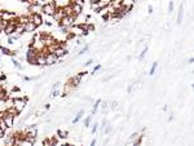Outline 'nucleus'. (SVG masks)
Listing matches in <instances>:
<instances>
[{
    "instance_id": "1",
    "label": "nucleus",
    "mask_w": 194,
    "mask_h": 146,
    "mask_svg": "<svg viewBox=\"0 0 194 146\" xmlns=\"http://www.w3.org/2000/svg\"><path fill=\"white\" fill-rule=\"evenodd\" d=\"M38 52H39V51L34 49V48H28V49H27V53H26V61H27L30 65H34V66H36V56H38Z\"/></svg>"
},
{
    "instance_id": "2",
    "label": "nucleus",
    "mask_w": 194,
    "mask_h": 146,
    "mask_svg": "<svg viewBox=\"0 0 194 146\" xmlns=\"http://www.w3.org/2000/svg\"><path fill=\"white\" fill-rule=\"evenodd\" d=\"M26 104H27V98H14L12 106L16 109V111H17L18 114H21V112L23 111V109L26 107Z\"/></svg>"
},
{
    "instance_id": "3",
    "label": "nucleus",
    "mask_w": 194,
    "mask_h": 146,
    "mask_svg": "<svg viewBox=\"0 0 194 146\" xmlns=\"http://www.w3.org/2000/svg\"><path fill=\"white\" fill-rule=\"evenodd\" d=\"M75 20L76 18L74 16H64L61 18V21L58 22V26H66V27H71L73 25H75Z\"/></svg>"
},
{
    "instance_id": "4",
    "label": "nucleus",
    "mask_w": 194,
    "mask_h": 146,
    "mask_svg": "<svg viewBox=\"0 0 194 146\" xmlns=\"http://www.w3.org/2000/svg\"><path fill=\"white\" fill-rule=\"evenodd\" d=\"M28 21L34 23L36 27H39V26L43 25V17L39 13H30L28 14Z\"/></svg>"
},
{
    "instance_id": "5",
    "label": "nucleus",
    "mask_w": 194,
    "mask_h": 146,
    "mask_svg": "<svg viewBox=\"0 0 194 146\" xmlns=\"http://www.w3.org/2000/svg\"><path fill=\"white\" fill-rule=\"evenodd\" d=\"M85 74H88L87 71H82V73L75 74L74 76H71V78H70V80H71V83H73V85H74V88H75V89L79 87V84L82 83V79H83V76H84Z\"/></svg>"
},
{
    "instance_id": "6",
    "label": "nucleus",
    "mask_w": 194,
    "mask_h": 146,
    "mask_svg": "<svg viewBox=\"0 0 194 146\" xmlns=\"http://www.w3.org/2000/svg\"><path fill=\"white\" fill-rule=\"evenodd\" d=\"M74 91H75V88H74V85H73V83H71V80L69 79L68 82L65 83V87H64V91H62L61 96H62V97H66V96L71 94Z\"/></svg>"
},
{
    "instance_id": "7",
    "label": "nucleus",
    "mask_w": 194,
    "mask_h": 146,
    "mask_svg": "<svg viewBox=\"0 0 194 146\" xmlns=\"http://www.w3.org/2000/svg\"><path fill=\"white\" fill-rule=\"evenodd\" d=\"M56 8V4H44V5H42V12H44V14H47V16H53Z\"/></svg>"
},
{
    "instance_id": "8",
    "label": "nucleus",
    "mask_w": 194,
    "mask_h": 146,
    "mask_svg": "<svg viewBox=\"0 0 194 146\" xmlns=\"http://www.w3.org/2000/svg\"><path fill=\"white\" fill-rule=\"evenodd\" d=\"M71 9H73V16L76 18V17H79V16L82 14L83 5H80V4H76V3H74V1H71Z\"/></svg>"
},
{
    "instance_id": "9",
    "label": "nucleus",
    "mask_w": 194,
    "mask_h": 146,
    "mask_svg": "<svg viewBox=\"0 0 194 146\" xmlns=\"http://www.w3.org/2000/svg\"><path fill=\"white\" fill-rule=\"evenodd\" d=\"M58 61H60V58H57V57L54 56V53H48L47 56H45V66H52V65L57 63Z\"/></svg>"
},
{
    "instance_id": "10",
    "label": "nucleus",
    "mask_w": 194,
    "mask_h": 146,
    "mask_svg": "<svg viewBox=\"0 0 194 146\" xmlns=\"http://www.w3.org/2000/svg\"><path fill=\"white\" fill-rule=\"evenodd\" d=\"M14 140H16V137H14L13 133H9V135L4 136V138H3L4 146H13L14 145Z\"/></svg>"
},
{
    "instance_id": "11",
    "label": "nucleus",
    "mask_w": 194,
    "mask_h": 146,
    "mask_svg": "<svg viewBox=\"0 0 194 146\" xmlns=\"http://www.w3.org/2000/svg\"><path fill=\"white\" fill-rule=\"evenodd\" d=\"M60 85H61V82H57L56 84H53V87H52V91H51V98H56L57 96L60 94Z\"/></svg>"
},
{
    "instance_id": "12",
    "label": "nucleus",
    "mask_w": 194,
    "mask_h": 146,
    "mask_svg": "<svg viewBox=\"0 0 194 146\" xmlns=\"http://www.w3.org/2000/svg\"><path fill=\"white\" fill-rule=\"evenodd\" d=\"M53 53H54V56H56L57 58L61 59V58H64V57L66 56V54H68V51H66V48H61V47H58V48L56 49V51L53 52Z\"/></svg>"
},
{
    "instance_id": "13",
    "label": "nucleus",
    "mask_w": 194,
    "mask_h": 146,
    "mask_svg": "<svg viewBox=\"0 0 194 146\" xmlns=\"http://www.w3.org/2000/svg\"><path fill=\"white\" fill-rule=\"evenodd\" d=\"M16 17V14L13 13V12H9V11H3L1 12V20H4V21H11L12 18H14Z\"/></svg>"
},
{
    "instance_id": "14",
    "label": "nucleus",
    "mask_w": 194,
    "mask_h": 146,
    "mask_svg": "<svg viewBox=\"0 0 194 146\" xmlns=\"http://www.w3.org/2000/svg\"><path fill=\"white\" fill-rule=\"evenodd\" d=\"M3 120L5 122V124H7V127H8V128H12V127H13V124H14V116L7 112V115L4 116Z\"/></svg>"
},
{
    "instance_id": "15",
    "label": "nucleus",
    "mask_w": 194,
    "mask_h": 146,
    "mask_svg": "<svg viewBox=\"0 0 194 146\" xmlns=\"http://www.w3.org/2000/svg\"><path fill=\"white\" fill-rule=\"evenodd\" d=\"M70 32L74 35H83V32H84V30H83L82 27L79 25H73L70 27Z\"/></svg>"
},
{
    "instance_id": "16",
    "label": "nucleus",
    "mask_w": 194,
    "mask_h": 146,
    "mask_svg": "<svg viewBox=\"0 0 194 146\" xmlns=\"http://www.w3.org/2000/svg\"><path fill=\"white\" fill-rule=\"evenodd\" d=\"M23 28H25V32L32 34V32H35V30H36V26H35L32 22H27L25 26H23Z\"/></svg>"
},
{
    "instance_id": "17",
    "label": "nucleus",
    "mask_w": 194,
    "mask_h": 146,
    "mask_svg": "<svg viewBox=\"0 0 194 146\" xmlns=\"http://www.w3.org/2000/svg\"><path fill=\"white\" fill-rule=\"evenodd\" d=\"M64 16H65V14H64V12H62V8H56V12H54V14L52 16V17H53L57 22H60V21H61V18L64 17Z\"/></svg>"
},
{
    "instance_id": "18",
    "label": "nucleus",
    "mask_w": 194,
    "mask_h": 146,
    "mask_svg": "<svg viewBox=\"0 0 194 146\" xmlns=\"http://www.w3.org/2000/svg\"><path fill=\"white\" fill-rule=\"evenodd\" d=\"M14 27H16V26L8 22V26H7L5 30H4V34H5L7 36H12V35L14 34Z\"/></svg>"
},
{
    "instance_id": "19",
    "label": "nucleus",
    "mask_w": 194,
    "mask_h": 146,
    "mask_svg": "<svg viewBox=\"0 0 194 146\" xmlns=\"http://www.w3.org/2000/svg\"><path fill=\"white\" fill-rule=\"evenodd\" d=\"M183 17H184V4H180V7H179V13H177V23L183 22Z\"/></svg>"
},
{
    "instance_id": "20",
    "label": "nucleus",
    "mask_w": 194,
    "mask_h": 146,
    "mask_svg": "<svg viewBox=\"0 0 194 146\" xmlns=\"http://www.w3.org/2000/svg\"><path fill=\"white\" fill-rule=\"evenodd\" d=\"M83 115H84V110H80V111H78V114L75 115V118L73 119V124L79 123V120L83 118Z\"/></svg>"
},
{
    "instance_id": "21",
    "label": "nucleus",
    "mask_w": 194,
    "mask_h": 146,
    "mask_svg": "<svg viewBox=\"0 0 194 146\" xmlns=\"http://www.w3.org/2000/svg\"><path fill=\"white\" fill-rule=\"evenodd\" d=\"M68 136H69V131H65V129H58V131H57V137L68 138Z\"/></svg>"
},
{
    "instance_id": "22",
    "label": "nucleus",
    "mask_w": 194,
    "mask_h": 146,
    "mask_svg": "<svg viewBox=\"0 0 194 146\" xmlns=\"http://www.w3.org/2000/svg\"><path fill=\"white\" fill-rule=\"evenodd\" d=\"M101 100H97V101L93 104V106H92V112H91V115H95L96 114V111L99 110V107H100V104H101Z\"/></svg>"
},
{
    "instance_id": "23",
    "label": "nucleus",
    "mask_w": 194,
    "mask_h": 146,
    "mask_svg": "<svg viewBox=\"0 0 194 146\" xmlns=\"http://www.w3.org/2000/svg\"><path fill=\"white\" fill-rule=\"evenodd\" d=\"M18 21H20V23L23 26H25L27 22H30V21H28V16H20V17H18Z\"/></svg>"
},
{
    "instance_id": "24",
    "label": "nucleus",
    "mask_w": 194,
    "mask_h": 146,
    "mask_svg": "<svg viewBox=\"0 0 194 146\" xmlns=\"http://www.w3.org/2000/svg\"><path fill=\"white\" fill-rule=\"evenodd\" d=\"M146 53H148V47H145V48L142 49V52H141V53L138 54V57H137L138 61H142V59L145 58V56H146Z\"/></svg>"
},
{
    "instance_id": "25",
    "label": "nucleus",
    "mask_w": 194,
    "mask_h": 146,
    "mask_svg": "<svg viewBox=\"0 0 194 146\" xmlns=\"http://www.w3.org/2000/svg\"><path fill=\"white\" fill-rule=\"evenodd\" d=\"M7 26H8V21H4L0 18V32H4Z\"/></svg>"
},
{
    "instance_id": "26",
    "label": "nucleus",
    "mask_w": 194,
    "mask_h": 146,
    "mask_svg": "<svg viewBox=\"0 0 194 146\" xmlns=\"http://www.w3.org/2000/svg\"><path fill=\"white\" fill-rule=\"evenodd\" d=\"M138 136H140V133L138 132H133L132 135H131V137L128 138V142H133V141H136L138 138Z\"/></svg>"
},
{
    "instance_id": "27",
    "label": "nucleus",
    "mask_w": 194,
    "mask_h": 146,
    "mask_svg": "<svg viewBox=\"0 0 194 146\" xmlns=\"http://www.w3.org/2000/svg\"><path fill=\"white\" fill-rule=\"evenodd\" d=\"M12 63H13V65H14V67H17L18 70H22V69H23V67H22V65H21L16 58H13V57H12Z\"/></svg>"
},
{
    "instance_id": "28",
    "label": "nucleus",
    "mask_w": 194,
    "mask_h": 146,
    "mask_svg": "<svg viewBox=\"0 0 194 146\" xmlns=\"http://www.w3.org/2000/svg\"><path fill=\"white\" fill-rule=\"evenodd\" d=\"M92 118H93V115H88L87 118H85V120H84V127H85V128H88V127L91 126V122H92Z\"/></svg>"
},
{
    "instance_id": "29",
    "label": "nucleus",
    "mask_w": 194,
    "mask_h": 146,
    "mask_svg": "<svg viewBox=\"0 0 194 146\" xmlns=\"http://www.w3.org/2000/svg\"><path fill=\"white\" fill-rule=\"evenodd\" d=\"M0 129H1L3 132H7V129H8V127H7L5 122H4L3 119H0Z\"/></svg>"
},
{
    "instance_id": "30",
    "label": "nucleus",
    "mask_w": 194,
    "mask_h": 146,
    "mask_svg": "<svg viewBox=\"0 0 194 146\" xmlns=\"http://www.w3.org/2000/svg\"><path fill=\"white\" fill-rule=\"evenodd\" d=\"M42 146H54V145L52 143L51 138H45V140L42 142Z\"/></svg>"
},
{
    "instance_id": "31",
    "label": "nucleus",
    "mask_w": 194,
    "mask_h": 146,
    "mask_svg": "<svg viewBox=\"0 0 194 146\" xmlns=\"http://www.w3.org/2000/svg\"><path fill=\"white\" fill-rule=\"evenodd\" d=\"M157 67H158V62H154V63H153V66H152V69H150V71H149V75H154Z\"/></svg>"
},
{
    "instance_id": "32",
    "label": "nucleus",
    "mask_w": 194,
    "mask_h": 146,
    "mask_svg": "<svg viewBox=\"0 0 194 146\" xmlns=\"http://www.w3.org/2000/svg\"><path fill=\"white\" fill-rule=\"evenodd\" d=\"M60 28H61V32H62L64 35H68L69 32H70V27H66V26H61Z\"/></svg>"
},
{
    "instance_id": "33",
    "label": "nucleus",
    "mask_w": 194,
    "mask_h": 146,
    "mask_svg": "<svg viewBox=\"0 0 194 146\" xmlns=\"http://www.w3.org/2000/svg\"><path fill=\"white\" fill-rule=\"evenodd\" d=\"M111 131H113V127L111 126H105V128H104V133H105V135H110V133H111Z\"/></svg>"
},
{
    "instance_id": "34",
    "label": "nucleus",
    "mask_w": 194,
    "mask_h": 146,
    "mask_svg": "<svg viewBox=\"0 0 194 146\" xmlns=\"http://www.w3.org/2000/svg\"><path fill=\"white\" fill-rule=\"evenodd\" d=\"M88 49H89V45H85V47H83L80 51H79V53H78V56H82V54H84L85 52H88Z\"/></svg>"
},
{
    "instance_id": "35",
    "label": "nucleus",
    "mask_w": 194,
    "mask_h": 146,
    "mask_svg": "<svg viewBox=\"0 0 194 146\" xmlns=\"http://www.w3.org/2000/svg\"><path fill=\"white\" fill-rule=\"evenodd\" d=\"M173 8H175V4H173V1H168V13H171V12H173Z\"/></svg>"
},
{
    "instance_id": "36",
    "label": "nucleus",
    "mask_w": 194,
    "mask_h": 146,
    "mask_svg": "<svg viewBox=\"0 0 194 146\" xmlns=\"http://www.w3.org/2000/svg\"><path fill=\"white\" fill-rule=\"evenodd\" d=\"M97 131H99V124L95 123V124H93V127H92V135H95Z\"/></svg>"
},
{
    "instance_id": "37",
    "label": "nucleus",
    "mask_w": 194,
    "mask_h": 146,
    "mask_svg": "<svg viewBox=\"0 0 194 146\" xmlns=\"http://www.w3.org/2000/svg\"><path fill=\"white\" fill-rule=\"evenodd\" d=\"M101 67H102V66H101V65H96V66H95V67H93V71H92V74H96V71H99V70H101Z\"/></svg>"
},
{
    "instance_id": "38",
    "label": "nucleus",
    "mask_w": 194,
    "mask_h": 146,
    "mask_svg": "<svg viewBox=\"0 0 194 146\" xmlns=\"http://www.w3.org/2000/svg\"><path fill=\"white\" fill-rule=\"evenodd\" d=\"M20 146H32V143L28 142V141H26V140H23L22 142H21V145H20Z\"/></svg>"
},
{
    "instance_id": "39",
    "label": "nucleus",
    "mask_w": 194,
    "mask_h": 146,
    "mask_svg": "<svg viewBox=\"0 0 194 146\" xmlns=\"http://www.w3.org/2000/svg\"><path fill=\"white\" fill-rule=\"evenodd\" d=\"M12 39H13V42H16V40L21 39V35H17V34H13V35H12Z\"/></svg>"
},
{
    "instance_id": "40",
    "label": "nucleus",
    "mask_w": 194,
    "mask_h": 146,
    "mask_svg": "<svg viewBox=\"0 0 194 146\" xmlns=\"http://www.w3.org/2000/svg\"><path fill=\"white\" fill-rule=\"evenodd\" d=\"M92 63H93V59L91 58V59H88L87 62H84V66H85V67H88V66H91Z\"/></svg>"
},
{
    "instance_id": "41",
    "label": "nucleus",
    "mask_w": 194,
    "mask_h": 146,
    "mask_svg": "<svg viewBox=\"0 0 194 146\" xmlns=\"http://www.w3.org/2000/svg\"><path fill=\"white\" fill-rule=\"evenodd\" d=\"M0 80H1V82H5V80H7V75H5V74L0 73Z\"/></svg>"
},
{
    "instance_id": "42",
    "label": "nucleus",
    "mask_w": 194,
    "mask_h": 146,
    "mask_svg": "<svg viewBox=\"0 0 194 146\" xmlns=\"http://www.w3.org/2000/svg\"><path fill=\"white\" fill-rule=\"evenodd\" d=\"M7 115V110H3V111H0V119H4V116Z\"/></svg>"
},
{
    "instance_id": "43",
    "label": "nucleus",
    "mask_w": 194,
    "mask_h": 146,
    "mask_svg": "<svg viewBox=\"0 0 194 146\" xmlns=\"http://www.w3.org/2000/svg\"><path fill=\"white\" fill-rule=\"evenodd\" d=\"M99 1H101V3H105V4H106V5H109V4L111 3L113 0H99Z\"/></svg>"
},
{
    "instance_id": "44",
    "label": "nucleus",
    "mask_w": 194,
    "mask_h": 146,
    "mask_svg": "<svg viewBox=\"0 0 194 146\" xmlns=\"http://www.w3.org/2000/svg\"><path fill=\"white\" fill-rule=\"evenodd\" d=\"M44 4H56V1L54 0H45Z\"/></svg>"
},
{
    "instance_id": "45",
    "label": "nucleus",
    "mask_w": 194,
    "mask_h": 146,
    "mask_svg": "<svg viewBox=\"0 0 194 146\" xmlns=\"http://www.w3.org/2000/svg\"><path fill=\"white\" fill-rule=\"evenodd\" d=\"M13 43H14V42H13V39H12V36H8V44H9V45H12Z\"/></svg>"
},
{
    "instance_id": "46",
    "label": "nucleus",
    "mask_w": 194,
    "mask_h": 146,
    "mask_svg": "<svg viewBox=\"0 0 194 146\" xmlns=\"http://www.w3.org/2000/svg\"><path fill=\"white\" fill-rule=\"evenodd\" d=\"M132 91H133V84H131V85H129V87H128V89H127V92H128V93H131V92H132Z\"/></svg>"
},
{
    "instance_id": "47",
    "label": "nucleus",
    "mask_w": 194,
    "mask_h": 146,
    "mask_svg": "<svg viewBox=\"0 0 194 146\" xmlns=\"http://www.w3.org/2000/svg\"><path fill=\"white\" fill-rule=\"evenodd\" d=\"M148 11H149V12H148V13H150V14H152V13H153V7H152V5H149V7H148Z\"/></svg>"
},
{
    "instance_id": "48",
    "label": "nucleus",
    "mask_w": 194,
    "mask_h": 146,
    "mask_svg": "<svg viewBox=\"0 0 194 146\" xmlns=\"http://www.w3.org/2000/svg\"><path fill=\"white\" fill-rule=\"evenodd\" d=\"M82 44H83L82 39H78V40H76V45H82Z\"/></svg>"
},
{
    "instance_id": "49",
    "label": "nucleus",
    "mask_w": 194,
    "mask_h": 146,
    "mask_svg": "<svg viewBox=\"0 0 194 146\" xmlns=\"http://www.w3.org/2000/svg\"><path fill=\"white\" fill-rule=\"evenodd\" d=\"M89 3L91 4H97L99 3V0H89Z\"/></svg>"
},
{
    "instance_id": "50",
    "label": "nucleus",
    "mask_w": 194,
    "mask_h": 146,
    "mask_svg": "<svg viewBox=\"0 0 194 146\" xmlns=\"http://www.w3.org/2000/svg\"><path fill=\"white\" fill-rule=\"evenodd\" d=\"M89 146H96V140H92V141H91Z\"/></svg>"
},
{
    "instance_id": "51",
    "label": "nucleus",
    "mask_w": 194,
    "mask_h": 146,
    "mask_svg": "<svg viewBox=\"0 0 194 146\" xmlns=\"http://www.w3.org/2000/svg\"><path fill=\"white\" fill-rule=\"evenodd\" d=\"M44 23H45L47 26H52V22H51V21H44Z\"/></svg>"
},
{
    "instance_id": "52",
    "label": "nucleus",
    "mask_w": 194,
    "mask_h": 146,
    "mask_svg": "<svg viewBox=\"0 0 194 146\" xmlns=\"http://www.w3.org/2000/svg\"><path fill=\"white\" fill-rule=\"evenodd\" d=\"M117 106H118V104H117V102H113V104H111V107H114V109H115Z\"/></svg>"
},
{
    "instance_id": "53",
    "label": "nucleus",
    "mask_w": 194,
    "mask_h": 146,
    "mask_svg": "<svg viewBox=\"0 0 194 146\" xmlns=\"http://www.w3.org/2000/svg\"><path fill=\"white\" fill-rule=\"evenodd\" d=\"M193 61H194V58H193V57H190V59H189V63H193Z\"/></svg>"
},
{
    "instance_id": "54",
    "label": "nucleus",
    "mask_w": 194,
    "mask_h": 146,
    "mask_svg": "<svg viewBox=\"0 0 194 146\" xmlns=\"http://www.w3.org/2000/svg\"><path fill=\"white\" fill-rule=\"evenodd\" d=\"M61 146H70V143H64V145H61Z\"/></svg>"
},
{
    "instance_id": "55",
    "label": "nucleus",
    "mask_w": 194,
    "mask_h": 146,
    "mask_svg": "<svg viewBox=\"0 0 194 146\" xmlns=\"http://www.w3.org/2000/svg\"><path fill=\"white\" fill-rule=\"evenodd\" d=\"M135 1H137V0H132V3H135Z\"/></svg>"
}]
</instances>
